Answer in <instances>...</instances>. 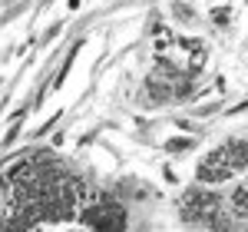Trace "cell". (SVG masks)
<instances>
[{"label":"cell","mask_w":248,"mask_h":232,"mask_svg":"<svg viewBox=\"0 0 248 232\" xmlns=\"http://www.w3.org/2000/svg\"><path fill=\"white\" fill-rule=\"evenodd\" d=\"M79 219H83L86 229H93V232H126V226H129L126 206L116 202V199H99V202L83 206Z\"/></svg>","instance_id":"277c9868"},{"label":"cell","mask_w":248,"mask_h":232,"mask_svg":"<svg viewBox=\"0 0 248 232\" xmlns=\"http://www.w3.org/2000/svg\"><path fill=\"white\" fill-rule=\"evenodd\" d=\"M179 215H182V222L199 226V229L232 232V213H225L222 196L215 193V189H205V186H195L189 193H182V199H179Z\"/></svg>","instance_id":"7a4b0ae2"},{"label":"cell","mask_w":248,"mask_h":232,"mask_svg":"<svg viewBox=\"0 0 248 232\" xmlns=\"http://www.w3.org/2000/svg\"><path fill=\"white\" fill-rule=\"evenodd\" d=\"M229 213L232 219H238L242 226H248V186H238L229 199Z\"/></svg>","instance_id":"5b68a950"},{"label":"cell","mask_w":248,"mask_h":232,"mask_svg":"<svg viewBox=\"0 0 248 232\" xmlns=\"http://www.w3.org/2000/svg\"><path fill=\"white\" fill-rule=\"evenodd\" d=\"M242 169H248V139L232 136L199 159L195 179L205 186H218V182H229L232 176H238Z\"/></svg>","instance_id":"6da1fadb"},{"label":"cell","mask_w":248,"mask_h":232,"mask_svg":"<svg viewBox=\"0 0 248 232\" xmlns=\"http://www.w3.org/2000/svg\"><path fill=\"white\" fill-rule=\"evenodd\" d=\"M146 93H149V99H155V103L186 99L192 93V73L189 70H179L169 60H162V63H155L153 73L146 77Z\"/></svg>","instance_id":"3957f363"}]
</instances>
